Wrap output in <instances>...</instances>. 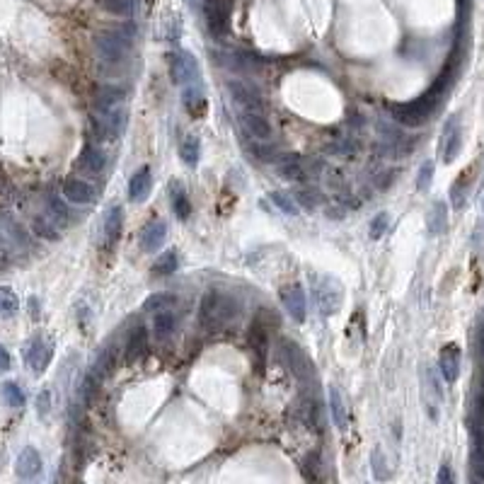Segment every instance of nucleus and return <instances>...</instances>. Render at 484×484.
Segmentation results:
<instances>
[{
  "instance_id": "1",
  "label": "nucleus",
  "mask_w": 484,
  "mask_h": 484,
  "mask_svg": "<svg viewBox=\"0 0 484 484\" xmlns=\"http://www.w3.org/2000/svg\"><path fill=\"white\" fill-rule=\"evenodd\" d=\"M453 75H456V70H453V63H451V66L441 73V78L436 80L422 97L412 99V102H405V104H395L392 116L402 123V126H409V128H417V126H422V123H427L431 116H434V111L439 109V104L444 102L448 87H451V82H453Z\"/></svg>"
},
{
  "instance_id": "2",
  "label": "nucleus",
  "mask_w": 484,
  "mask_h": 484,
  "mask_svg": "<svg viewBox=\"0 0 484 484\" xmlns=\"http://www.w3.org/2000/svg\"><path fill=\"white\" fill-rule=\"evenodd\" d=\"M235 317H238V303H235L233 296H228V293H223V291H209L202 298V305H199V322H202L204 329L216 332V329L228 327Z\"/></svg>"
},
{
  "instance_id": "3",
  "label": "nucleus",
  "mask_w": 484,
  "mask_h": 484,
  "mask_svg": "<svg viewBox=\"0 0 484 484\" xmlns=\"http://www.w3.org/2000/svg\"><path fill=\"white\" fill-rule=\"evenodd\" d=\"M136 37V27L126 25L121 29H99L94 32V49H97L102 63H121L131 51V41Z\"/></svg>"
},
{
  "instance_id": "4",
  "label": "nucleus",
  "mask_w": 484,
  "mask_h": 484,
  "mask_svg": "<svg viewBox=\"0 0 484 484\" xmlns=\"http://www.w3.org/2000/svg\"><path fill=\"white\" fill-rule=\"evenodd\" d=\"M230 13H233V0H204V17L211 37H226L230 29Z\"/></svg>"
},
{
  "instance_id": "5",
  "label": "nucleus",
  "mask_w": 484,
  "mask_h": 484,
  "mask_svg": "<svg viewBox=\"0 0 484 484\" xmlns=\"http://www.w3.org/2000/svg\"><path fill=\"white\" fill-rule=\"evenodd\" d=\"M170 70H172V80L182 87H197L202 85V73H199V63L194 54L180 51L170 58Z\"/></svg>"
},
{
  "instance_id": "6",
  "label": "nucleus",
  "mask_w": 484,
  "mask_h": 484,
  "mask_svg": "<svg viewBox=\"0 0 484 484\" xmlns=\"http://www.w3.org/2000/svg\"><path fill=\"white\" fill-rule=\"evenodd\" d=\"M341 298H344V288H341L334 279H329V276H322V279L315 283V303H317V310H320L322 317H332L334 312L339 310Z\"/></svg>"
},
{
  "instance_id": "7",
  "label": "nucleus",
  "mask_w": 484,
  "mask_h": 484,
  "mask_svg": "<svg viewBox=\"0 0 484 484\" xmlns=\"http://www.w3.org/2000/svg\"><path fill=\"white\" fill-rule=\"evenodd\" d=\"M281 353H283V361H286L288 370H291L293 375L298 378V380H310L312 378V363L308 358V353H305L296 341L291 339H281Z\"/></svg>"
},
{
  "instance_id": "8",
  "label": "nucleus",
  "mask_w": 484,
  "mask_h": 484,
  "mask_svg": "<svg viewBox=\"0 0 484 484\" xmlns=\"http://www.w3.org/2000/svg\"><path fill=\"white\" fill-rule=\"evenodd\" d=\"M22 356H25L27 368L39 375L49 368L51 356H54V346H51L46 339H41V336H34V339H29V344L25 346Z\"/></svg>"
},
{
  "instance_id": "9",
  "label": "nucleus",
  "mask_w": 484,
  "mask_h": 484,
  "mask_svg": "<svg viewBox=\"0 0 484 484\" xmlns=\"http://www.w3.org/2000/svg\"><path fill=\"white\" fill-rule=\"evenodd\" d=\"M228 90L233 102L238 104L242 111H257V114H264V99L257 90H252L250 85H245L242 80H230Z\"/></svg>"
},
{
  "instance_id": "10",
  "label": "nucleus",
  "mask_w": 484,
  "mask_h": 484,
  "mask_svg": "<svg viewBox=\"0 0 484 484\" xmlns=\"http://www.w3.org/2000/svg\"><path fill=\"white\" fill-rule=\"evenodd\" d=\"M281 300H283V308L288 310V315L293 317V322L303 324L305 317H308V303H305L303 286H300V283H288V286H283Z\"/></svg>"
},
{
  "instance_id": "11",
  "label": "nucleus",
  "mask_w": 484,
  "mask_h": 484,
  "mask_svg": "<svg viewBox=\"0 0 484 484\" xmlns=\"http://www.w3.org/2000/svg\"><path fill=\"white\" fill-rule=\"evenodd\" d=\"M460 145H463V131H460L458 116H451L446 121L444 133H441V160L446 165L456 163V158L460 155Z\"/></svg>"
},
{
  "instance_id": "12",
  "label": "nucleus",
  "mask_w": 484,
  "mask_h": 484,
  "mask_svg": "<svg viewBox=\"0 0 484 484\" xmlns=\"http://www.w3.org/2000/svg\"><path fill=\"white\" fill-rule=\"evenodd\" d=\"M240 123L245 126V131L257 141H271L274 136V128H271L269 119L264 114H257V111H240Z\"/></svg>"
},
{
  "instance_id": "13",
  "label": "nucleus",
  "mask_w": 484,
  "mask_h": 484,
  "mask_svg": "<svg viewBox=\"0 0 484 484\" xmlns=\"http://www.w3.org/2000/svg\"><path fill=\"white\" fill-rule=\"evenodd\" d=\"M63 197H66V202H70V204L85 206V204H92L94 199H97V192H94V187L90 185V182L66 180V185H63Z\"/></svg>"
},
{
  "instance_id": "14",
  "label": "nucleus",
  "mask_w": 484,
  "mask_h": 484,
  "mask_svg": "<svg viewBox=\"0 0 484 484\" xmlns=\"http://www.w3.org/2000/svg\"><path fill=\"white\" fill-rule=\"evenodd\" d=\"M276 175L283 177L288 182H298L305 177V167H303V158L296 155V153H283V155L276 158Z\"/></svg>"
},
{
  "instance_id": "15",
  "label": "nucleus",
  "mask_w": 484,
  "mask_h": 484,
  "mask_svg": "<svg viewBox=\"0 0 484 484\" xmlns=\"http://www.w3.org/2000/svg\"><path fill=\"white\" fill-rule=\"evenodd\" d=\"M15 472H17V477H22V480H32V477L39 475L41 472V456H39L37 448L27 446L25 451L17 456Z\"/></svg>"
},
{
  "instance_id": "16",
  "label": "nucleus",
  "mask_w": 484,
  "mask_h": 484,
  "mask_svg": "<svg viewBox=\"0 0 484 484\" xmlns=\"http://www.w3.org/2000/svg\"><path fill=\"white\" fill-rule=\"evenodd\" d=\"M439 368L446 383H456L460 375V349L456 344H448L441 349L439 356Z\"/></svg>"
},
{
  "instance_id": "17",
  "label": "nucleus",
  "mask_w": 484,
  "mask_h": 484,
  "mask_svg": "<svg viewBox=\"0 0 484 484\" xmlns=\"http://www.w3.org/2000/svg\"><path fill=\"white\" fill-rule=\"evenodd\" d=\"M175 329H177V315H175V310L163 308V310H158L155 315H153V336H155L158 341L172 339Z\"/></svg>"
},
{
  "instance_id": "18",
  "label": "nucleus",
  "mask_w": 484,
  "mask_h": 484,
  "mask_svg": "<svg viewBox=\"0 0 484 484\" xmlns=\"http://www.w3.org/2000/svg\"><path fill=\"white\" fill-rule=\"evenodd\" d=\"M123 99H126V90L121 85H102L94 92V107H97V111H107L119 107Z\"/></svg>"
},
{
  "instance_id": "19",
  "label": "nucleus",
  "mask_w": 484,
  "mask_h": 484,
  "mask_svg": "<svg viewBox=\"0 0 484 484\" xmlns=\"http://www.w3.org/2000/svg\"><path fill=\"white\" fill-rule=\"evenodd\" d=\"M150 182H153V175H150V167L145 165V167H141L138 172L128 180V202H133V204L143 202L150 192Z\"/></svg>"
},
{
  "instance_id": "20",
  "label": "nucleus",
  "mask_w": 484,
  "mask_h": 484,
  "mask_svg": "<svg viewBox=\"0 0 484 484\" xmlns=\"http://www.w3.org/2000/svg\"><path fill=\"white\" fill-rule=\"evenodd\" d=\"M167 238V226L163 221H153L143 228L141 233V250L143 252H155Z\"/></svg>"
},
{
  "instance_id": "21",
  "label": "nucleus",
  "mask_w": 484,
  "mask_h": 484,
  "mask_svg": "<svg viewBox=\"0 0 484 484\" xmlns=\"http://www.w3.org/2000/svg\"><path fill=\"white\" fill-rule=\"evenodd\" d=\"M170 202H172V211L175 216L180 218V221H187L189 216H192V204H189V197H187V189L180 185L177 180L170 182Z\"/></svg>"
},
{
  "instance_id": "22",
  "label": "nucleus",
  "mask_w": 484,
  "mask_h": 484,
  "mask_svg": "<svg viewBox=\"0 0 484 484\" xmlns=\"http://www.w3.org/2000/svg\"><path fill=\"white\" fill-rule=\"evenodd\" d=\"M145 351H148V332H145V327H136L133 332L128 334V344H126L123 358H126L128 363H133V361H138Z\"/></svg>"
},
{
  "instance_id": "23",
  "label": "nucleus",
  "mask_w": 484,
  "mask_h": 484,
  "mask_svg": "<svg viewBox=\"0 0 484 484\" xmlns=\"http://www.w3.org/2000/svg\"><path fill=\"white\" fill-rule=\"evenodd\" d=\"M182 104H185L192 116H204L206 109H209V102H206V97L202 92V85L185 87V90H182Z\"/></svg>"
},
{
  "instance_id": "24",
  "label": "nucleus",
  "mask_w": 484,
  "mask_h": 484,
  "mask_svg": "<svg viewBox=\"0 0 484 484\" xmlns=\"http://www.w3.org/2000/svg\"><path fill=\"white\" fill-rule=\"evenodd\" d=\"M78 163L82 170H87V172L99 175V172H104V167H107V155H104L99 148H94V145H87V148H82Z\"/></svg>"
},
{
  "instance_id": "25",
  "label": "nucleus",
  "mask_w": 484,
  "mask_h": 484,
  "mask_svg": "<svg viewBox=\"0 0 484 484\" xmlns=\"http://www.w3.org/2000/svg\"><path fill=\"white\" fill-rule=\"evenodd\" d=\"M329 407H332V419H334L336 429L344 431L346 424H349V412H346L344 395H341L339 387H334V385H329Z\"/></svg>"
},
{
  "instance_id": "26",
  "label": "nucleus",
  "mask_w": 484,
  "mask_h": 484,
  "mask_svg": "<svg viewBox=\"0 0 484 484\" xmlns=\"http://www.w3.org/2000/svg\"><path fill=\"white\" fill-rule=\"evenodd\" d=\"M427 226H429L431 235L446 233V228H448V206L444 202H436L434 206H431V211L427 216Z\"/></svg>"
},
{
  "instance_id": "27",
  "label": "nucleus",
  "mask_w": 484,
  "mask_h": 484,
  "mask_svg": "<svg viewBox=\"0 0 484 484\" xmlns=\"http://www.w3.org/2000/svg\"><path fill=\"white\" fill-rule=\"evenodd\" d=\"M121 230H123V211L121 206H114V209H109L107 218H104V238H107V245H114L119 240Z\"/></svg>"
},
{
  "instance_id": "28",
  "label": "nucleus",
  "mask_w": 484,
  "mask_h": 484,
  "mask_svg": "<svg viewBox=\"0 0 484 484\" xmlns=\"http://www.w3.org/2000/svg\"><path fill=\"white\" fill-rule=\"evenodd\" d=\"M97 3L104 13L116 17H131L136 8V0H97Z\"/></svg>"
},
{
  "instance_id": "29",
  "label": "nucleus",
  "mask_w": 484,
  "mask_h": 484,
  "mask_svg": "<svg viewBox=\"0 0 484 484\" xmlns=\"http://www.w3.org/2000/svg\"><path fill=\"white\" fill-rule=\"evenodd\" d=\"M199 155H202V148H199V138L194 136H187L180 145V158L187 163V167H197L199 165Z\"/></svg>"
},
{
  "instance_id": "30",
  "label": "nucleus",
  "mask_w": 484,
  "mask_h": 484,
  "mask_svg": "<svg viewBox=\"0 0 484 484\" xmlns=\"http://www.w3.org/2000/svg\"><path fill=\"white\" fill-rule=\"evenodd\" d=\"M0 397H3V402L8 407H13V409H20L25 405V392H22V387L17 383H3L0 385Z\"/></svg>"
},
{
  "instance_id": "31",
  "label": "nucleus",
  "mask_w": 484,
  "mask_h": 484,
  "mask_svg": "<svg viewBox=\"0 0 484 484\" xmlns=\"http://www.w3.org/2000/svg\"><path fill=\"white\" fill-rule=\"evenodd\" d=\"M370 468H373V477L378 482H387L392 477V470H390V465H387L385 453H383L380 448H375V451L370 453Z\"/></svg>"
},
{
  "instance_id": "32",
  "label": "nucleus",
  "mask_w": 484,
  "mask_h": 484,
  "mask_svg": "<svg viewBox=\"0 0 484 484\" xmlns=\"http://www.w3.org/2000/svg\"><path fill=\"white\" fill-rule=\"evenodd\" d=\"M177 267H180L177 255L170 250V252H165V255H160L155 259V264H153V274H155V276H170V274H175Z\"/></svg>"
},
{
  "instance_id": "33",
  "label": "nucleus",
  "mask_w": 484,
  "mask_h": 484,
  "mask_svg": "<svg viewBox=\"0 0 484 484\" xmlns=\"http://www.w3.org/2000/svg\"><path fill=\"white\" fill-rule=\"evenodd\" d=\"M17 308H20L17 293L8 286H0V315H13Z\"/></svg>"
},
{
  "instance_id": "34",
  "label": "nucleus",
  "mask_w": 484,
  "mask_h": 484,
  "mask_svg": "<svg viewBox=\"0 0 484 484\" xmlns=\"http://www.w3.org/2000/svg\"><path fill=\"white\" fill-rule=\"evenodd\" d=\"M34 230H37L44 240H58V238H61V228H58L49 216L37 218V221H34Z\"/></svg>"
},
{
  "instance_id": "35",
  "label": "nucleus",
  "mask_w": 484,
  "mask_h": 484,
  "mask_svg": "<svg viewBox=\"0 0 484 484\" xmlns=\"http://www.w3.org/2000/svg\"><path fill=\"white\" fill-rule=\"evenodd\" d=\"M111 365H114V351L102 349V351H99V356H97V361L92 363V373L102 380V378L111 370Z\"/></svg>"
},
{
  "instance_id": "36",
  "label": "nucleus",
  "mask_w": 484,
  "mask_h": 484,
  "mask_svg": "<svg viewBox=\"0 0 484 484\" xmlns=\"http://www.w3.org/2000/svg\"><path fill=\"white\" fill-rule=\"evenodd\" d=\"M269 199L276 204V209H279L281 214H286V216H298V211H300V209H298V204L293 202V199L288 197V194H283V192H274Z\"/></svg>"
},
{
  "instance_id": "37",
  "label": "nucleus",
  "mask_w": 484,
  "mask_h": 484,
  "mask_svg": "<svg viewBox=\"0 0 484 484\" xmlns=\"http://www.w3.org/2000/svg\"><path fill=\"white\" fill-rule=\"evenodd\" d=\"M46 216H49L51 221H54L61 230L66 228V226H68V221H70L68 209H66V206H63L61 202H58V199H51V202H49V214H46Z\"/></svg>"
},
{
  "instance_id": "38",
  "label": "nucleus",
  "mask_w": 484,
  "mask_h": 484,
  "mask_svg": "<svg viewBox=\"0 0 484 484\" xmlns=\"http://www.w3.org/2000/svg\"><path fill=\"white\" fill-rule=\"evenodd\" d=\"M387 226H390V216L385 214V211H380V214L373 216V221H370V228H368V235L373 240H380L383 235L387 233Z\"/></svg>"
},
{
  "instance_id": "39",
  "label": "nucleus",
  "mask_w": 484,
  "mask_h": 484,
  "mask_svg": "<svg viewBox=\"0 0 484 484\" xmlns=\"http://www.w3.org/2000/svg\"><path fill=\"white\" fill-rule=\"evenodd\" d=\"M296 199H298V204H300V206H305L308 211L317 209V206H320V202H322L320 194H317L315 189H310V187L298 189V192H296Z\"/></svg>"
},
{
  "instance_id": "40",
  "label": "nucleus",
  "mask_w": 484,
  "mask_h": 484,
  "mask_svg": "<svg viewBox=\"0 0 484 484\" xmlns=\"http://www.w3.org/2000/svg\"><path fill=\"white\" fill-rule=\"evenodd\" d=\"M431 180H434V163H424L422 167H419V175H417V187L419 192H427L431 187Z\"/></svg>"
},
{
  "instance_id": "41",
  "label": "nucleus",
  "mask_w": 484,
  "mask_h": 484,
  "mask_svg": "<svg viewBox=\"0 0 484 484\" xmlns=\"http://www.w3.org/2000/svg\"><path fill=\"white\" fill-rule=\"evenodd\" d=\"M250 344L255 346V349H262L264 344H267V329H264V324L255 320V324H252L250 329Z\"/></svg>"
},
{
  "instance_id": "42",
  "label": "nucleus",
  "mask_w": 484,
  "mask_h": 484,
  "mask_svg": "<svg viewBox=\"0 0 484 484\" xmlns=\"http://www.w3.org/2000/svg\"><path fill=\"white\" fill-rule=\"evenodd\" d=\"M49 412H51V390H41L37 397V414L44 419L49 417Z\"/></svg>"
},
{
  "instance_id": "43",
  "label": "nucleus",
  "mask_w": 484,
  "mask_h": 484,
  "mask_svg": "<svg viewBox=\"0 0 484 484\" xmlns=\"http://www.w3.org/2000/svg\"><path fill=\"white\" fill-rule=\"evenodd\" d=\"M436 484H456V475H453L451 465H441L439 475H436Z\"/></svg>"
},
{
  "instance_id": "44",
  "label": "nucleus",
  "mask_w": 484,
  "mask_h": 484,
  "mask_svg": "<svg viewBox=\"0 0 484 484\" xmlns=\"http://www.w3.org/2000/svg\"><path fill=\"white\" fill-rule=\"evenodd\" d=\"M8 370H10V353L3 344H0V375L8 373Z\"/></svg>"
},
{
  "instance_id": "45",
  "label": "nucleus",
  "mask_w": 484,
  "mask_h": 484,
  "mask_svg": "<svg viewBox=\"0 0 484 484\" xmlns=\"http://www.w3.org/2000/svg\"><path fill=\"white\" fill-rule=\"evenodd\" d=\"M458 10H460V17H463V15H468V10H470V0H458Z\"/></svg>"
}]
</instances>
